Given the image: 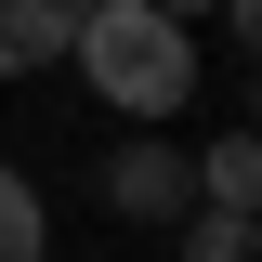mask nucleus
<instances>
[{"label":"nucleus","instance_id":"nucleus-1","mask_svg":"<svg viewBox=\"0 0 262 262\" xmlns=\"http://www.w3.org/2000/svg\"><path fill=\"white\" fill-rule=\"evenodd\" d=\"M66 53H79V79H92L131 131L184 118V92H196V27L158 13V0H79V39H66Z\"/></svg>","mask_w":262,"mask_h":262},{"label":"nucleus","instance_id":"nucleus-2","mask_svg":"<svg viewBox=\"0 0 262 262\" xmlns=\"http://www.w3.org/2000/svg\"><path fill=\"white\" fill-rule=\"evenodd\" d=\"M105 210H118V223H184V210H196V170H184V144L131 131L118 158H105Z\"/></svg>","mask_w":262,"mask_h":262},{"label":"nucleus","instance_id":"nucleus-3","mask_svg":"<svg viewBox=\"0 0 262 262\" xmlns=\"http://www.w3.org/2000/svg\"><path fill=\"white\" fill-rule=\"evenodd\" d=\"M79 39V0H0V79H39Z\"/></svg>","mask_w":262,"mask_h":262},{"label":"nucleus","instance_id":"nucleus-4","mask_svg":"<svg viewBox=\"0 0 262 262\" xmlns=\"http://www.w3.org/2000/svg\"><path fill=\"white\" fill-rule=\"evenodd\" d=\"M196 210H262V144L249 131H223V144L196 158Z\"/></svg>","mask_w":262,"mask_h":262},{"label":"nucleus","instance_id":"nucleus-5","mask_svg":"<svg viewBox=\"0 0 262 262\" xmlns=\"http://www.w3.org/2000/svg\"><path fill=\"white\" fill-rule=\"evenodd\" d=\"M39 249H53V223H39V184L0 158V262H39Z\"/></svg>","mask_w":262,"mask_h":262},{"label":"nucleus","instance_id":"nucleus-6","mask_svg":"<svg viewBox=\"0 0 262 262\" xmlns=\"http://www.w3.org/2000/svg\"><path fill=\"white\" fill-rule=\"evenodd\" d=\"M184 262H262V210H196V223H184Z\"/></svg>","mask_w":262,"mask_h":262},{"label":"nucleus","instance_id":"nucleus-7","mask_svg":"<svg viewBox=\"0 0 262 262\" xmlns=\"http://www.w3.org/2000/svg\"><path fill=\"white\" fill-rule=\"evenodd\" d=\"M158 13H184V27H196V13H210V0H158Z\"/></svg>","mask_w":262,"mask_h":262}]
</instances>
